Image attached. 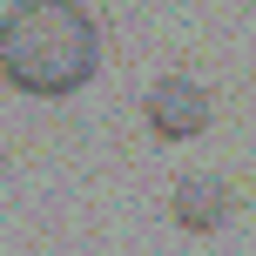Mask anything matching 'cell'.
Listing matches in <instances>:
<instances>
[{
    "instance_id": "obj_1",
    "label": "cell",
    "mask_w": 256,
    "mask_h": 256,
    "mask_svg": "<svg viewBox=\"0 0 256 256\" xmlns=\"http://www.w3.org/2000/svg\"><path fill=\"white\" fill-rule=\"evenodd\" d=\"M102 68V27L81 0H20L0 14V74L7 88L61 102Z\"/></svg>"
},
{
    "instance_id": "obj_3",
    "label": "cell",
    "mask_w": 256,
    "mask_h": 256,
    "mask_svg": "<svg viewBox=\"0 0 256 256\" xmlns=\"http://www.w3.org/2000/svg\"><path fill=\"white\" fill-rule=\"evenodd\" d=\"M168 216H176L189 236H216L222 222L236 216V182H222V176H182L176 196H168Z\"/></svg>"
},
{
    "instance_id": "obj_2",
    "label": "cell",
    "mask_w": 256,
    "mask_h": 256,
    "mask_svg": "<svg viewBox=\"0 0 256 256\" xmlns=\"http://www.w3.org/2000/svg\"><path fill=\"white\" fill-rule=\"evenodd\" d=\"M142 115H148V128H155L162 142H196V135L209 128V115H216V108H209V88H202V81H189V74H162L148 94H142Z\"/></svg>"
}]
</instances>
